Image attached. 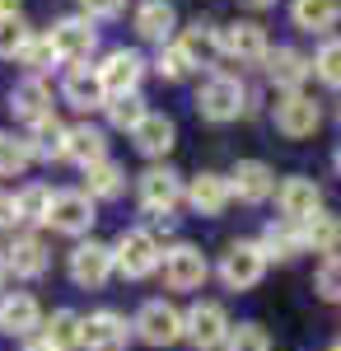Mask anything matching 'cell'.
I'll use <instances>...</instances> for the list:
<instances>
[{"instance_id": "1", "label": "cell", "mask_w": 341, "mask_h": 351, "mask_svg": "<svg viewBox=\"0 0 341 351\" xmlns=\"http://www.w3.org/2000/svg\"><path fill=\"white\" fill-rule=\"evenodd\" d=\"M197 112L206 122H234L238 112H248V89L229 71H210L197 89Z\"/></svg>"}, {"instance_id": "2", "label": "cell", "mask_w": 341, "mask_h": 351, "mask_svg": "<svg viewBox=\"0 0 341 351\" xmlns=\"http://www.w3.org/2000/svg\"><path fill=\"white\" fill-rule=\"evenodd\" d=\"M112 263L117 271L127 276V281H145V276H155L159 263H164V248L150 230H127L122 239L112 243Z\"/></svg>"}, {"instance_id": "3", "label": "cell", "mask_w": 341, "mask_h": 351, "mask_svg": "<svg viewBox=\"0 0 341 351\" xmlns=\"http://www.w3.org/2000/svg\"><path fill=\"white\" fill-rule=\"evenodd\" d=\"M47 43H52L56 61H66V66H84L89 56L99 52V28H94V19H84V14H66V19H56V24H52Z\"/></svg>"}, {"instance_id": "4", "label": "cell", "mask_w": 341, "mask_h": 351, "mask_svg": "<svg viewBox=\"0 0 341 351\" xmlns=\"http://www.w3.org/2000/svg\"><path fill=\"white\" fill-rule=\"evenodd\" d=\"M131 332L145 347H173L183 337V314L168 304V300H145L131 319Z\"/></svg>"}, {"instance_id": "5", "label": "cell", "mask_w": 341, "mask_h": 351, "mask_svg": "<svg viewBox=\"0 0 341 351\" xmlns=\"http://www.w3.org/2000/svg\"><path fill=\"white\" fill-rule=\"evenodd\" d=\"M262 276H266L262 243L238 239V243H229V248H225V258H220V281H225L229 291H253Z\"/></svg>"}, {"instance_id": "6", "label": "cell", "mask_w": 341, "mask_h": 351, "mask_svg": "<svg viewBox=\"0 0 341 351\" xmlns=\"http://www.w3.org/2000/svg\"><path fill=\"white\" fill-rule=\"evenodd\" d=\"M159 271H164V286H168V291H201L206 276H210V263H206V253H201L197 243H173V248L164 253Z\"/></svg>"}, {"instance_id": "7", "label": "cell", "mask_w": 341, "mask_h": 351, "mask_svg": "<svg viewBox=\"0 0 341 351\" xmlns=\"http://www.w3.org/2000/svg\"><path fill=\"white\" fill-rule=\"evenodd\" d=\"M266 52H271V43H266V28L257 19H234L220 28V56H229L238 66H262Z\"/></svg>"}, {"instance_id": "8", "label": "cell", "mask_w": 341, "mask_h": 351, "mask_svg": "<svg viewBox=\"0 0 341 351\" xmlns=\"http://www.w3.org/2000/svg\"><path fill=\"white\" fill-rule=\"evenodd\" d=\"M47 225H52L56 234H89V225H94V197L84 188H66V192H52V206H47Z\"/></svg>"}, {"instance_id": "9", "label": "cell", "mask_w": 341, "mask_h": 351, "mask_svg": "<svg viewBox=\"0 0 341 351\" xmlns=\"http://www.w3.org/2000/svg\"><path fill=\"white\" fill-rule=\"evenodd\" d=\"M229 314H225V304H215V300H201V304H192L183 314V337H192L201 351H220L225 347V337H229Z\"/></svg>"}, {"instance_id": "10", "label": "cell", "mask_w": 341, "mask_h": 351, "mask_svg": "<svg viewBox=\"0 0 341 351\" xmlns=\"http://www.w3.org/2000/svg\"><path fill=\"white\" fill-rule=\"evenodd\" d=\"M136 192H140V206L150 211V216H168L178 202H183L187 183L168 169V164H150L145 173H140V183H136Z\"/></svg>"}, {"instance_id": "11", "label": "cell", "mask_w": 341, "mask_h": 351, "mask_svg": "<svg viewBox=\"0 0 341 351\" xmlns=\"http://www.w3.org/2000/svg\"><path fill=\"white\" fill-rule=\"evenodd\" d=\"M99 71V84H103L108 99H117V94H136L140 80H145V56L131 52V47H112L103 56V66H94Z\"/></svg>"}, {"instance_id": "12", "label": "cell", "mask_w": 341, "mask_h": 351, "mask_svg": "<svg viewBox=\"0 0 341 351\" xmlns=\"http://www.w3.org/2000/svg\"><path fill=\"white\" fill-rule=\"evenodd\" d=\"M112 271H117V263H112V243H75L71 248V281L75 286H84V291H99V286H108L112 281Z\"/></svg>"}, {"instance_id": "13", "label": "cell", "mask_w": 341, "mask_h": 351, "mask_svg": "<svg viewBox=\"0 0 341 351\" xmlns=\"http://www.w3.org/2000/svg\"><path fill=\"white\" fill-rule=\"evenodd\" d=\"M225 178H229V197H238L243 206H262L266 197H276V173L262 160H238Z\"/></svg>"}, {"instance_id": "14", "label": "cell", "mask_w": 341, "mask_h": 351, "mask_svg": "<svg viewBox=\"0 0 341 351\" xmlns=\"http://www.w3.org/2000/svg\"><path fill=\"white\" fill-rule=\"evenodd\" d=\"M131 342V324L112 309H99L89 319H79V347L84 351H122Z\"/></svg>"}, {"instance_id": "15", "label": "cell", "mask_w": 341, "mask_h": 351, "mask_svg": "<svg viewBox=\"0 0 341 351\" xmlns=\"http://www.w3.org/2000/svg\"><path fill=\"white\" fill-rule=\"evenodd\" d=\"M262 75L276 84V89L299 94V89H304V80L314 75V61L299 52V47H271V52L262 56Z\"/></svg>"}, {"instance_id": "16", "label": "cell", "mask_w": 341, "mask_h": 351, "mask_svg": "<svg viewBox=\"0 0 341 351\" xmlns=\"http://www.w3.org/2000/svg\"><path fill=\"white\" fill-rule=\"evenodd\" d=\"M276 206H281V220L299 225L314 211H323V188H318L314 178H304V173H290L286 183L276 188Z\"/></svg>"}, {"instance_id": "17", "label": "cell", "mask_w": 341, "mask_h": 351, "mask_svg": "<svg viewBox=\"0 0 341 351\" xmlns=\"http://www.w3.org/2000/svg\"><path fill=\"white\" fill-rule=\"evenodd\" d=\"M318 122H323V108H318L314 99L299 89V94H286L281 104H276V132L290 136V141H304V136L318 132Z\"/></svg>"}, {"instance_id": "18", "label": "cell", "mask_w": 341, "mask_h": 351, "mask_svg": "<svg viewBox=\"0 0 341 351\" xmlns=\"http://www.w3.org/2000/svg\"><path fill=\"white\" fill-rule=\"evenodd\" d=\"M42 328V304L28 291H10L0 295V332L5 337H33Z\"/></svg>"}, {"instance_id": "19", "label": "cell", "mask_w": 341, "mask_h": 351, "mask_svg": "<svg viewBox=\"0 0 341 351\" xmlns=\"http://www.w3.org/2000/svg\"><path fill=\"white\" fill-rule=\"evenodd\" d=\"M47 267H52V253H47V243L38 234H19L5 248V271H14L19 281H38Z\"/></svg>"}, {"instance_id": "20", "label": "cell", "mask_w": 341, "mask_h": 351, "mask_svg": "<svg viewBox=\"0 0 341 351\" xmlns=\"http://www.w3.org/2000/svg\"><path fill=\"white\" fill-rule=\"evenodd\" d=\"M183 197H187V206H192L197 216H220V211L234 202V197H229V178H225V173H210V169H201V173L187 183Z\"/></svg>"}, {"instance_id": "21", "label": "cell", "mask_w": 341, "mask_h": 351, "mask_svg": "<svg viewBox=\"0 0 341 351\" xmlns=\"http://www.w3.org/2000/svg\"><path fill=\"white\" fill-rule=\"evenodd\" d=\"M173 141H178V127H173V117H164V112H145L140 127L131 132V145L145 160H164V155L173 150Z\"/></svg>"}, {"instance_id": "22", "label": "cell", "mask_w": 341, "mask_h": 351, "mask_svg": "<svg viewBox=\"0 0 341 351\" xmlns=\"http://www.w3.org/2000/svg\"><path fill=\"white\" fill-rule=\"evenodd\" d=\"M173 28H178V10L168 5V0H140L136 5V33L145 38V43H173Z\"/></svg>"}, {"instance_id": "23", "label": "cell", "mask_w": 341, "mask_h": 351, "mask_svg": "<svg viewBox=\"0 0 341 351\" xmlns=\"http://www.w3.org/2000/svg\"><path fill=\"white\" fill-rule=\"evenodd\" d=\"M61 99L79 112H94L108 104L103 84H99V71H89V66H71L66 71V80H61Z\"/></svg>"}, {"instance_id": "24", "label": "cell", "mask_w": 341, "mask_h": 351, "mask_svg": "<svg viewBox=\"0 0 341 351\" xmlns=\"http://www.w3.org/2000/svg\"><path fill=\"white\" fill-rule=\"evenodd\" d=\"M10 108H14V117H24L28 127L52 117V89H47V80L42 75H24L14 84V94H10Z\"/></svg>"}, {"instance_id": "25", "label": "cell", "mask_w": 341, "mask_h": 351, "mask_svg": "<svg viewBox=\"0 0 341 351\" xmlns=\"http://www.w3.org/2000/svg\"><path fill=\"white\" fill-rule=\"evenodd\" d=\"M290 19H294V28H304V33L327 38L341 24V0H294L290 5Z\"/></svg>"}, {"instance_id": "26", "label": "cell", "mask_w": 341, "mask_h": 351, "mask_svg": "<svg viewBox=\"0 0 341 351\" xmlns=\"http://www.w3.org/2000/svg\"><path fill=\"white\" fill-rule=\"evenodd\" d=\"M299 239H304V253L314 248V253H323V258H332V253L341 248V216L314 211L309 220H299Z\"/></svg>"}, {"instance_id": "27", "label": "cell", "mask_w": 341, "mask_h": 351, "mask_svg": "<svg viewBox=\"0 0 341 351\" xmlns=\"http://www.w3.org/2000/svg\"><path fill=\"white\" fill-rule=\"evenodd\" d=\"M66 136H71V127L61 122V117H42V122H33V132H28V145H33V160H66Z\"/></svg>"}, {"instance_id": "28", "label": "cell", "mask_w": 341, "mask_h": 351, "mask_svg": "<svg viewBox=\"0 0 341 351\" xmlns=\"http://www.w3.org/2000/svg\"><path fill=\"white\" fill-rule=\"evenodd\" d=\"M84 192L94 197V202H112V197H122L127 192V169L117 160H99L84 169Z\"/></svg>"}, {"instance_id": "29", "label": "cell", "mask_w": 341, "mask_h": 351, "mask_svg": "<svg viewBox=\"0 0 341 351\" xmlns=\"http://www.w3.org/2000/svg\"><path fill=\"white\" fill-rule=\"evenodd\" d=\"M66 160H75L79 169L108 160V136L99 132V127H89V122L71 127V136H66Z\"/></svg>"}, {"instance_id": "30", "label": "cell", "mask_w": 341, "mask_h": 351, "mask_svg": "<svg viewBox=\"0 0 341 351\" xmlns=\"http://www.w3.org/2000/svg\"><path fill=\"white\" fill-rule=\"evenodd\" d=\"M178 47L192 56V66H210V61L220 56V28L206 24V19H197V24H187V28H183Z\"/></svg>"}, {"instance_id": "31", "label": "cell", "mask_w": 341, "mask_h": 351, "mask_svg": "<svg viewBox=\"0 0 341 351\" xmlns=\"http://www.w3.org/2000/svg\"><path fill=\"white\" fill-rule=\"evenodd\" d=\"M257 243H262L266 263H271V258H276V263H290V258H299V253H304L299 225H290V220H276V225H266Z\"/></svg>"}, {"instance_id": "32", "label": "cell", "mask_w": 341, "mask_h": 351, "mask_svg": "<svg viewBox=\"0 0 341 351\" xmlns=\"http://www.w3.org/2000/svg\"><path fill=\"white\" fill-rule=\"evenodd\" d=\"M47 206H52V188L47 183H28L24 192H14V211L24 225H47Z\"/></svg>"}, {"instance_id": "33", "label": "cell", "mask_w": 341, "mask_h": 351, "mask_svg": "<svg viewBox=\"0 0 341 351\" xmlns=\"http://www.w3.org/2000/svg\"><path fill=\"white\" fill-rule=\"evenodd\" d=\"M42 337H47L56 351H75L79 347V314L75 309H56L52 319L42 324Z\"/></svg>"}, {"instance_id": "34", "label": "cell", "mask_w": 341, "mask_h": 351, "mask_svg": "<svg viewBox=\"0 0 341 351\" xmlns=\"http://www.w3.org/2000/svg\"><path fill=\"white\" fill-rule=\"evenodd\" d=\"M103 112H108V122L112 127H122V132H136L140 127V117H145V99L140 94H117V99H108L103 104Z\"/></svg>"}, {"instance_id": "35", "label": "cell", "mask_w": 341, "mask_h": 351, "mask_svg": "<svg viewBox=\"0 0 341 351\" xmlns=\"http://www.w3.org/2000/svg\"><path fill=\"white\" fill-rule=\"evenodd\" d=\"M28 38H33V28L24 14H0V61H14L28 47Z\"/></svg>"}, {"instance_id": "36", "label": "cell", "mask_w": 341, "mask_h": 351, "mask_svg": "<svg viewBox=\"0 0 341 351\" xmlns=\"http://www.w3.org/2000/svg\"><path fill=\"white\" fill-rule=\"evenodd\" d=\"M155 71H159V80L178 84V80H187L197 66H192V56H187L178 43H164V47H159V56H155Z\"/></svg>"}, {"instance_id": "37", "label": "cell", "mask_w": 341, "mask_h": 351, "mask_svg": "<svg viewBox=\"0 0 341 351\" xmlns=\"http://www.w3.org/2000/svg\"><path fill=\"white\" fill-rule=\"evenodd\" d=\"M28 164H33V145H28V136L5 132V136H0V173H24Z\"/></svg>"}, {"instance_id": "38", "label": "cell", "mask_w": 341, "mask_h": 351, "mask_svg": "<svg viewBox=\"0 0 341 351\" xmlns=\"http://www.w3.org/2000/svg\"><path fill=\"white\" fill-rule=\"evenodd\" d=\"M314 75L323 84L341 89V38H323V47L314 52Z\"/></svg>"}, {"instance_id": "39", "label": "cell", "mask_w": 341, "mask_h": 351, "mask_svg": "<svg viewBox=\"0 0 341 351\" xmlns=\"http://www.w3.org/2000/svg\"><path fill=\"white\" fill-rule=\"evenodd\" d=\"M14 61L24 66L28 75H42V71H52V66H56V52H52V43H47V33H33V38H28V47L14 56Z\"/></svg>"}, {"instance_id": "40", "label": "cell", "mask_w": 341, "mask_h": 351, "mask_svg": "<svg viewBox=\"0 0 341 351\" xmlns=\"http://www.w3.org/2000/svg\"><path fill=\"white\" fill-rule=\"evenodd\" d=\"M314 286H318V295L327 300V304H341V253L323 258V267H318Z\"/></svg>"}, {"instance_id": "41", "label": "cell", "mask_w": 341, "mask_h": 351, "mask_svg": "<svg viewBox=\"0 0 341 351\" xmlns=\"http://www.w3.org/2000/svg\"><path fill=\"white\" fill-rule=\"evenodd\" d=\"M225 351H266V332H262V324H238V328H229V337H225Z\"/></svg>"}, {"instance_id": "42", "label": "cell", "mask_w": 341, "mask_h": 351, "mask_svg": "<svg viewBox=\"0 0 341 351\" xmlns=\"http://www.w3.org/2000/svg\"><path fill=\"white\" fill-rule=\"evenodd\" d=\"M122 10H127V0H79L84 19H117Z\"/></svg>"}, {"instance_id": "43", "label": "cell", "mask_w": 341, "mask_h": 351, "mask_svg": "<svg viewBox=\"0 0 341 351\" xmlns=\"http://www.w3.org/2000/svg\"><path fill=\"white\" fill-rule=\"evenodd\" d=\"M10 225H19V211H14V197L0 192V230H10Z\"/></svg>"}, {"instance_id": "44", "label": "cell", "mask_w": 341, "mask_h": 351, "mask_svg": "<svg viewBox=\"0 0 341 351\" xmlns=\"http://www.w3.org/2000/svg\"><path fill=\"white\" fill-rule=\"evenodd\" d=\"M24 351H56V347H52V342H47V337H33V342H28Z\"/></svg>"}, {"instance_id": "45", "label": "cell", "mask_w": 341, "mask_h": 351, "mask_svg": "<svg viewBox=\"0 0 341 351\" xmlns=\"http://www.w3.org/2000/svg\"><path fill=\"white\" fill-rule=\"evenodd\" d=\"M0 14H19V0H0Z\"/></svg>"}, {"instance_id": "46", "label": "cell", "mask_w": 341, "mask_h": 351, "mask_svg": "<svg viewBox=\"0 0 341 351\" xmlns=\"http://www.w3.org/2000/svg\"><path fill=\"white\" fill-rule=\"evenodd\" d=\"M248 10H266V5H276V0H243Z\"/></svg>"}, {"instance_id": "47", "label": "cell", "mask_w": 341, "mask_h": 351, "mask_svg": "<svg viewBox=\"0 0 341 351\" xmlns=\"http://www.w3.org/2000/svg\"><path fill=\"white\" fill-rule=\"evenodd\" d=\"M332 160H337V173H341V145H337V155H332Z\"/></svg>"}, {"instance_id": "48", "label": "cell", "mask_w": 341, "mask_h": 351, "mask_svg": "<svg viewBox=\"0 0 341 351\" xmlns=\"http://www.w3.org/2000/svg\"><path fill=\"white\" fill-rule=\"evenodd\" d=\"M0 286H5V258H0Z\"/></svg>"}, {"instance_id": "49", "label": "cell", "mask_w": 341, "mask_h": 351, "mask_svg": "<svg viewBox=\"0 0 341 351\" xmlns=\"http://www.w3.org/2000/svg\"><path fill=\"white\" fill-rule=\"evenodd\" d=\"M332 351H341V337H337V342H332Z\"/></svg>"}, {"instance_id": "50", "label": "cell", "mask_w": 341, "mask_h": 351, "mask_svg": "<svg viewBox=\"0 0 341 351\" xmlns=\"http://www.w3.org/2000/svg\"><path fill=\"white\" fill-rule=\"evenodd\" d=\"M337 117H341V108H337Z\"/></svg>"}]
</instances>
